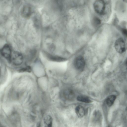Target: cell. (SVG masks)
Wrapping results in <instances>:
<instances>
[{
    "label": "cell",
    "instance_id": "obj_1",
    "mask_svg": "<svg viewBox=\"0 0 127 127\" xmlns=\"http://www.w3.org/2000/svg\"><path fill=\"white\" fill-rule=\"evenodd\" d=\"M0 52L1 55L8 62H11L12 52L11 48L8 44L4 45L1 49Z\"/></svg>",
    "mask_w": 127,
    "mask_h": 127
},
{
    "label": "cell",
    "instance_id": "obj_2",
    "mask_svg": "<svg viewBox=\"0 0 127 127\" xmlns=\"http://www.w3.org/2000/svg\"><path fill=\"white\" fill-rule=\"evenodd\" d=\"M94 7L95 12L99 15L104 14L105 4L104 1L98 0L96 1L94 4Z\"/></svg>",
    "mask_w": 127,
    "mask_h": 127
},
{
    "label": "cell",
    "instance_id": "obj_3",
    "mask_svg": "<svg viewBox=\"0 0 127 127\" xmlns=\"http://www.w3.org/2000/svg\"><path fill=\"white\" fill-rule=\"evenodd\" d=\"M23 61V56L20 53L14 51L12 53L11 62L15 65L18 66L21 65Z\"/></svg>",
    "mask_w": 127,
    "mask_h": 127
},
{
    "label": "cell",
    "instance_id": "obj_4",
    "mask_svg": "<svg viewBox=\"0 0 127 127\" xmlns=\"http://www.w3.org/2000/svg\"><path fill=\"white\" fill-rule=\"evenodd\" d=\"M114 46L116 50L119 53H123L126 50L125 43L123 39L122 38H119L116 41Z\"/></svg>",
    "mask_w": 127,
    "mask_h": 127
},
{
    "label": "cell",
    "instance_id": "obj_5",
    "mask_svg": "<svg viewBox=\"0 0 127 127\" xmlns=\"http://www.w3.org/2000/svg\"><path fill=\"white\" fill-rule=\"evenodd\" d=\"M74 65L77 70L80 71L83 70L85 65V62L84 58L81 56L77 57L74 60Z\"/></svg>",
    "mask_w": 127,
    "mask_h": 127
},
{
    "label": "cell",
    "instance_id": "obj_6",
    "mask_svg": "<svg viewBox=\"0 0 127 127\" xmlns=\"http://www.w3.org/2000/svg\"><path fill=\"white\" fill-rule=\"evenodd\" d=\"M32 13L31 8L29 6L26 5L22 8L21 11V14L24 17L27 18L31 15Z\"/></svg>",
    "mask_w": 127,
    "mask_h": 127
},
{
    "label": "cell",
    "instance_id": "obj_7",
    "mask_svg": "<svg viewBox=\"0 0 127 127\" xmlns=\"http://www.w3.org/2000/svg\"><path fill=\"white\" fill-rule=\"evenodd\" d=\"M63 95L65 99L68 100L72 99L74 98L75 96L73 91L69 89H66L64 90Z\"/></svg>",
    "mask_w": 127,
    "mask_h": 127
},
{
    "label": "cell",
    "instance_id": "obj_8",
    "mask_svg": "<svg viewBox=\"0 0 127 127\" xmlns=\"http://www.w3.org/2000/svg\"><path fill=\"white\" fill-rule=\"evenodd\" d=\"M76 114L79 117H82L85 114V111L84 108L81 105L77 106L75 109Z\"/></svg>",
    "mask_w": 127,
    "mask_h": 127
},
{
    "label": "cell",
    "instance_id": "obj_9",
    "mask_svg": "<svg viewBox=\"0 0 127 127\" xmlns=\"http://www.w3.org/2000/svg\"><path fill=\"white\" fill-rule=\"evenodd\" d=\"M44 122L45 127H52L53 120L50 116L47 115L44 117Z\"/></svg>",
    "mask_w": 127,
    "mask_h": 127
},
{
    "label": "cell",
    "instance_id": "obj_10",
    "mask_svg": "<svg viewBox=\"0 0 127 127\" xmlns=\"http://www.w3.org/2000/svg\"><path fill=\"white\" fill-rule=\"evenodd\" d=\"M116 98V96L114 95H111L108 96L106 100L107 105L109 106H111L113 104Z\"/></svg>",
    "mask_w": 127,
    "mask_h": 127
},
{
    "label": "cell",
    "instance_id": "obj_11",
    "mask_svg": "<svg viewBox=\"0 0 127 127\" xmlns=\"http://www.w3.org/2000/svg\"><path fill=\"white\" fill-rule=\"evenodd\" d=\"M47 57L50 60L56 62H62L65 61V59L60 57L48 55Z\"/></svg>",
    "mask_w": 127,
    "mask_h": 127
},
{
    "label": "cell",
    "instance_id": "obj_12",
    "mask_svg": "<svg viewBox=\"0 0 127 127\" xmlns=\"http://www.w3.org/2000/svg\"><path fill=\"white\" fill-rule=\"evenodd\" d=\"M77 99L78 101L86 103H89L92 101L88 96L84 95H79L77 97Z\"/></svg>",
    "mask_w": 127,
    "mask_h": 127
},
{
    "label": "cell",
    "instance_id": "obj_13",
    "mask_svg": "<svg viewBox=\"0 0 127 127\" xmlns=\"http://www.w3.org/2000/svg\"><path fill=\"white\" fill-rule=\"evenodd\" d=\"M93 23L95 25H98L101 23V20L98 18L95 17L93 18Z\"/></svg>",
    "mask_w": 127,
    "mask_h": 127
},
{
    "label": "cell",
    "instance_id": "obj_14",
    "mask_svg": "<svg viewBox=\"0 0 127 127\" xmlns=\"http://www.w3.org/2000/svg\"><path fill=\"white\" fill-rule=\"evenodd\" d=\"M31 71V68L29 66H27L26 67L22 68L19 70V72H30Z\"/></svg>",
    "mask_w": 127,
    "mask_h": 127
},
{
    "label": "cell",
    "instance_id": "obj_15",
    "mask_svg": "<svg viewBox=\"0 0 127 127\" xmlns=\"http://www.w3.org/2000/svg\"><path fill=\"white\" fill-rule=\"evenodd\" d=\"M122 31L123 33L125 35L127 36V30L125 29H122Z\"/></svg>",
    "mask_w": 127,
    "mask_h": 127
},
{
    "label": "cell",
    "instance_id": "obj_16",
    "mask_svg": "<svg viewBox=\"0 0 127 127\" xmlns=\"http://www.w3.org/2000/svg\"><path fill=\"white\" fill-rule=\"evenodd\" d=\"M39 125L38 124V126H37V127H39Z\"/></svg>",
    "mask_w": 127,
    "mask_h": 127
},
{
    "label": "cell",
    "instance_id": "obj_17",
    "mask_svg": "<svg viewBox=\"0 0 127 127\" xmlns=\"http://www.w3.org/2000/svg\"><path fill=\"white\" fill-rule=\"evenodd\" d=\"M0 72H1V70H0Z\"/></svg>",
    "mask_w": 127,
    "mask_h": 127
}]
</instances>
